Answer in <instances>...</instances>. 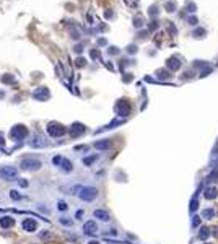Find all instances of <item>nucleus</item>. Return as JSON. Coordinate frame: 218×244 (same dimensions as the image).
<instances>
[{"label": "nucleus", "mask_w": 218, "mask_h": 244, "mask_svg": "<svg viewBox=\"0 0 218 244\" xmlns=\"http://www.w3.org/2000/svg\"><path fill=\"white\" fill-rule=\"evenodd\" d=\"M30 143H31V147H34V148H44V147L47 145V142H46V138H44V137L36 135V137L31 140Z\"/></svg>", "instance_id": "7"}, {"label": "nucleus", "mask_w": 218, "mask_h": 244, "mask_svg": "<svg viewBox=\"0 0 218 244\" xmlns=\"http://www.w3.org/2000/svg\"><path fill=\"white\" fill-rule=\"evenodd\" d=\"M60 168L64 171H67V173H70L72 169H73V166H72V161L70 159H65V158H62V161H60Z\"/></svg>", "instance_id": "14"}, {"label": "nucleus", "mask_w": 218, "mask_h": 244, "mask_svg": "<svg viewBox=\"0 0 218 244\" xmlns=\"http://www.w3.org/2000/svg\"><path fill=\"white\" fill-rule=\"evenodd\" d=\"M96 155H93V156H86V158H83V165H86V166H90L93 163V161H96Z\"/></svg>", "instance_id": "18"}, {"label": "nucleus", "mask_w": 218, "mask_h": 244, "mask_svg": "<svg viewBox=\"0 0 218 244\" xmlns=\"http://www.w3.org/2000/svg\"><path fill=\"white\" fill-rule=\"evenodd\" d=\"M16 176H18V169H16V168H13V166L5 165V166H2V168H0V177H2V179L13 181Z\"/></svg>", "instance_id": "3"}, {"label": "nucleus", "mask_w": 218, "mask_h": 244, "mask_svg": "<svg viewBox=\"0 0 218 244\" xmlns=\"http://www.w3.org/2000/svg\"><path fill=\"white\" fill-rule=\"evenodd\" d=\"M33 96H34L36 99H39V101H46L47 98H49V91H47V88L41 86V88H38V90L34 91V95Z\"/></svg>", "instance_id": "6"}, {"label": "nucleus", "mask_w": 218, "mask_h": 244, "mask_svg": "<svg viewBox=\"0 0 218 244\" xmlns=\"http://www.w3.org/2000/svg\"><path fill=\"white\" fill-rule=\"evenodd\" d=\"M10 135H11V138H15V140H23L26 135H28V129H26L25 125L18 124V125H15V127L11 129Z\"/></svg>", "instance_id": "5"}, {"label": "nucleus", "mask_w": 218, "mask_h": 244, "mask_svg": "<svg viewBox=\"0 0 218 244\" xmlns=\"http://www.w3.org/2000/svg\"><path fill=\"white\" fill-rule=\"evenodd\" d=\"M208 236H210V228H207V226H202V228H200V231H199V239H207Z\"/></svg>", "instance_id": "16"}, {"label": "nucleus", "mask_w": 218, "mask_h": 244, "mask_svg": "<svg viewBox=\"0 0 218 244\" xmlns=\"http://www.w3.org/2000/svg\"><path fill=\"white\" fill-rule=\"evenodd\" d=\"M197 207H199V200H197V197H194V199L190 200V207H189V208H190V212H195Z\"/></svg>", "instance_id": "19"}, {"label": "nucleus", "mask_w": 218, "mask_h": 244, "mask_svg": "<svg viewBox=\"0 0 218 244\" xmlns=\"http://www.w3.org/2000/svg\"><path fill=\"white\" fill-rule=\"evenodd\" d=\"M5 143V140H3V137H2V135H0V145H3Z\"/></svg>", "instance_id": "28"}, {"label": "nucleus", "mask_w": 218, "mask_h": 244, "mask_svg": "<svg viewBox=\"0 0 218 244\" xmlns=\"http://www.w3.org/2000/svg\"><path fill=\"white\" fill-rule=\"evenodd\" d=\"M83 231H85L86 234H96L98 231V226L95 221H86L85 225H83Z\"/></svg>", "instance_id": "9"}, {"label": "nucleus", "mask_w": 218, "mask_h": 244, "mask_svg": "<svg viewBox=\"0 0 218 244\" xmlns=\"http://www.w3.org/2000/svg\"><path fill=\"white\" fill-rule=\"evenodd\" d=\"M213 216H215V210H212V208H207L202 212V218H205V220H212Z\"/></svg>", "instance_id": "17"}, {"label": "nucleus", "mask_w": 218, "mask_h": 244, "mask_svg": "<svg viewBox=\"0 0 218 244\" xmlns=\"http://www.w3.org/2000/svg\"><path fill=\"white\" fill-rule=\"evenodd\" d=\"M111 147V142L109 140H101V142H96L95 143V148L96 150H107Z\"/></svg>", "instance_id": "15"}, {"label": "nucleus", "mask_w": 218, "mask_h": 244, "mask_svg": "<svg viewBox=\"0 0 218 244\" xmlns=\"http://www.w3.org/2000/svg\"><path fill=\"white\" fill-rule=\"evenodd\" d=\"M85 132V125L83 124H73L70 127V135L72 137H78V135H81Z\"/></svg>", "instance_id": "10"}, {"label": "nucleus", "mask_w": 218, "mask_h": 244, "mask_svg": "<svg viewBox=\"0 0 218 244\" xmlns=\"http://www.w3.org/2000/svg\"><path fill=\"white\" fill-rule=\"evenodd\" d=\"M93 215H95V218L101 220V221H107V220L111 218L106 210H95V213H93Z\"/></svg>", "instance_id": "12"}, {"label": "nucleus", "mask_w": 218, "mask_h": 244, "mask_svg": "<svg viewBox=\"0 0 218 244\" xmlns=\"http://www.w3.org/2000/svg\"><path fill=\"white\" fill-rule=\"evenodd\" d=\"M205 199H208V200H212V199H217V195H218V190L215 189V187H208L207 190H205Z\"/></svg>", "instance_id": "13"}, {"label": "nucleus", "mask_w": 218, "mask_h": 244, "mask_svg": "<svg viewBox=\"0 0 218 244\" xmlns=\"http://www.w3.org/2000/svg\"><path fill=\"white\" fill-rule=\"evenodd\" d=\"M107 244H122V243H114V241H109Z\"/></svg>", "instance_id": "29"}, {"label": "nucleus", "mask_w": 218, "mask_h": 244, "mask_svg": "<svg viewBox=\"0 0 218 244\" xmlns=\"http://www.w3.org/2000/svg\"><path fill=\"white\" fill-rule=\"evenodd\" d=\"M10 197H11V199H15V200H20V199H21V195L18 194L16 190H11V192H10Z\"/></svg>", "instance_id": "21"}, {"label": "nucleus", "mask_w": 218, "mask_h": 244, "mask_svg": "<svg viewBox=\"0 0 218 244\" xmlns=\"http://www.w3.org/2000/svg\"><path fill=\"white\" fill-rule=\"evenodd\" d=\"M41 166H42V163L38 158H23L20 163V168L23 171H38L41 169Z\"/></svg>", "instance_id": "1"}, {"label": "nucleus", "mask_w": 218, "mask_h": 244, "mask_svg": "<svg viewBox=\"0 0 218 244\" xmlns=\"http://www.w3.org/2000/svg\"><path fill=\"white\" fill-rule=\"evenodd\" d=\"M23 229H25V231H28V233H33V231H36V229H38V223H36L34 220L26 218L25 221H23Z\"/></svg>", "instance_id": "8"}, {"label": "nucleus", "mask_w": 218, "mask_h": 244, "mask_svg": "<svg viewBox=\"0 0 218 244\" xmlns=\"http://www.w3.org/2000/svg\"><path fill=\"white\" fill-rule=\"evenodd\" d=\"M18 184H20L21 187H28V181H25V179H18Z\"/></svg>", "instance_id": "23"}, {"label": "nucleus", "mask_w": 218, "mask_h": 244, "mask_svg": "<svg viewBox=\"0 0 218 244\" xmlns=\"http://www.w3.org/2000/svg\"><path fill=\"white\" fill-rule=\"evenodd\" d=\"M60 223L65 225V226H72V220H67V218H60Z\"/></svg>", "instance_id": "22"}, {"label": "nucleus", "mask_w": 218, "mask_h": 244, "mask_svg": "<svg viewBox=\"0 0 218 244\" xmlns=\"http://www.w3.org/2000/svg\"><path fill=\"white\" fill-rule=\"evenodd\" d=\"M15 225V218L11 216H2L0 218V228H11Z\"/></svg>", "instance_id": "11"}, {"label": "nucleus", "mask_w": 218, "mask_h": 244, "mask_svg": "<svg viewBox=\"0 0 218 244\" xmlns=\"http://www.w3.org/2000/svg\"><path fill=\"white\" fill-rule=\"evenodd\" d=\"M199 221H200V218H199V216H194V220H192V226H194V228L199 226Z\"/></svg>", "instance_id": "24"}, {"label": "nucleus", "mask_w": 218, "mask_h": 244, "mask_svg": "<svg viewBox=\"0 0 218 244\" xmlns=\"http://www.w3.org/2000/svg\"><path fill=\"white\" fill-rule=\"evenodd\" d=\"M59 210H67V204L65 202H59V207H57Z\"/></svg>", "instance_id": "25"}, {"label": "nucleus", "mask_w": 218, "mask_h": 244, "mask_svg": "<svg viewBox=\"0 0 218 244\" xmlns=\"http://www.w3.org/2000/svg\"><path fill=\"white\" fill-rule=\"evenodd\" d=\"M47 134L51 137H60V135L65 134V127L62 124H57V122H51L47 125Z\"/></svg>", "instance_id": "4"}, {"label": "nucleus", "mask_w": 218, "mask_h": 244, "mask_svg": "<svg viewBox=\"0 0 218 244\" xmlns=\"http://www.w3.org/2000/svg\"><path fill=\"white\" fill-rule=\"evenodd\" d=\"M60 161H62L60 156H56V158L52 159V163H54V165H60Z\"/></svg>", "instance_id": "27"}, {"label": "nucleus", "mask_w": 218, "mask_h": 244, "mask_svg": "<svg viewBox=\"0 0 218 244\" xmlns=\"http://www.w3.org/2000/svg\"><path fill=\"white\" fill-rule=\"evenodd\" d=\"M49 236H51V233H49V231H42V233H41V238H42V239H47Z\"/></svg>", "instance_id": "26"}, {"label": "nucleus", "mask_w": 218, "mask_h": 244, "mask_svg": "<svg viewBox=\"0 0 218 244\" xmlns=\"http://www.w3.org/2000/svg\"><path fill=\"white\" fill-rule=\"evenodd\" d=\"M90 244H99V243H98V241H91Z\"/></svg>", "instance_id": "30"}, {"label": "nucleus", "mask_w": 218, "mask_h": 244, "mask_svg": "<svg viewBox=\"0 0 218 244\" xmlns=\"http://www.w3.org/2000/svg\"><path fill=\"white\" fill-rule=\"evenodd\" d=\"M78 197H80L81 200H85V202H91V200H95L98 197V189L96 187H81L80 190H78Z\"/></svg>", "instance_id": "2"}, {"label": "nucleus", "mask_w": 218, "mask_h": 244, "mask_svg": "<svg viewBox=\"0 0 218 244\" xmlns=\"http://www.w3.org/2000/svg\"><path fill=\"white\" fill-rule=\"evenodd\" d=\"M169 67H171V69H179V60L178 59H171L169 60Z\"/></svg>", "instance_id": "20"}]
</instances>
